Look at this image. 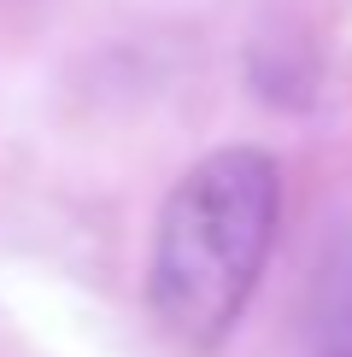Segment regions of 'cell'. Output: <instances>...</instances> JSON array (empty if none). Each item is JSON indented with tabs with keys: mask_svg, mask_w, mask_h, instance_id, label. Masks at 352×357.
Wrapping results in <instances>:
<instances>
[{
	"mask_svg": "<svg viewBox=\"0 0 352 357\" xmlns=\"http://www.w3.org/2000/svg\"><path fill=\"white\" fill-rule=\"evenodd\" d=\"M276 222L282 170L264 146H217L170 188L147 258V305L165 334L205 351L241 322L276 246Z\"/></svg>",
	"mask_w": 352,
	"mask_h": 357,
	"instance_id": "1",
	"label": "cell"
}]
</instances>
